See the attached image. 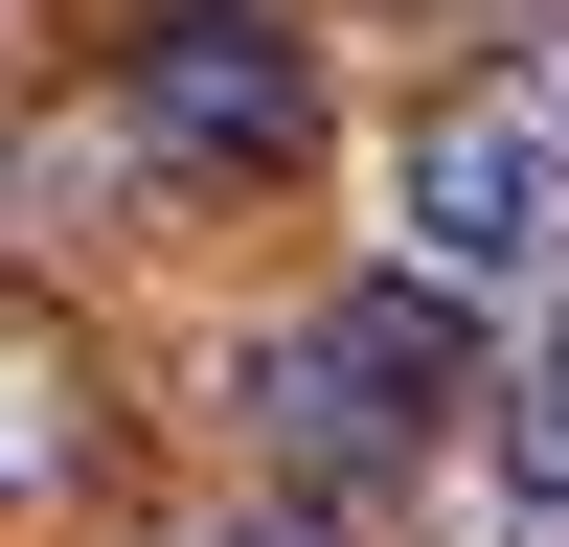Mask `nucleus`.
Here are the masks:
<instances>
[{
    "label": "nucleus",
    "instance_id": "obj_4",
    "mask_svg": "<svg viewBox=\"0 0 569 547\" xmlns=\"http://www.w3.org/2000/svg\"><path fill=\"white\" fill-rule=\"evenodd\" d=\"M479 525L501 547H569V388H501L479 410Z\"/></svg>",
    "mask_w": 569,
    "mask_h": 547
},
{
    "label": "nucleus",
    "instance_id": "obj_3",
    "mask_svg": "<svg viewBox=\"0 0 569 547\" xmlns=\"http://www.w3.org/2000/svg\"><path fill=\"white\" fill-rule=\"evenodd\" d=\"M297 115H319V46L273 23V0H182V23L137 46V137H160V160H297Z\"/></svg>",
    "mask_w": 569,
    "mask_h": 547
},
{
    "label": "nucleus",
    "instance_id": "obj_2",
    "mask_svg": "<svg viewBox=\"0 0 569 547\" xmlns=\"http://www.w3.org/2000/svg\"><path fill=\"white\" fill-rule=\"evenodd\" d=\"M251 410L297 456H433V410H456V297H319V319H273L251 342Z\"/></svg>",
    "mask_w": 569,
    "mask_h": 547
},
{
    "label": "nucleus",
    "instance_id": "obj_5",
    "mask_svg": "<svg viewBox=\"0 0 569 547\" xmlns=\"http://www.w3.org/2000/svg\"><path fill=\"white\" fill-rule=\"evenodd\" d=\"M23 456H46V434H23V388H0V479H23Z\"/></svg>",
    "mask_w": 569,
    "mask_h": 547
},
{
    "label": "nucleus",
    "instance_id": "obj_6",
    "mask_svg": "<svg viewBox=\"0 0 569 547\" xmlns=\"http://www.w3.org/2000/svg\"><path fill=\"white\" fill-rule=\"evenodd\" d=\"M525 388H569V297H547V365H525Z\"/></svg>",
    "mask_w": 569,
    "mask_h": 547
},
{
    "label": "nucleus",
    "instance_id": "obj_1",
    "mask_svg": "<svg viewBox=\"0 0 569 547\" xmlns=\"http://www.w3.org/2000/svg\"><path fill=\"white\" fill-rule=\"evenodd\" d=\"M388 274L410 297H569V115L547 91H479V115H433L388 160Z\"/></svg>",
    "mask_w": 569,
    "mask_h": 547
},
{
    "label": "nucleus",
    "instance_id": "obj_7",
    "mask_svg": "<svg viewBox=\"0 0 569 547\" xmlns=\"http://www.w3.org/2000/svg\"><path fill=\"white\" fill-rule=\"evenodd\" d=\"M547 115H569V23H547Z\"/></svg>",
    "mask_w": 569,
    "mask_h": 547
}]
</instances>
